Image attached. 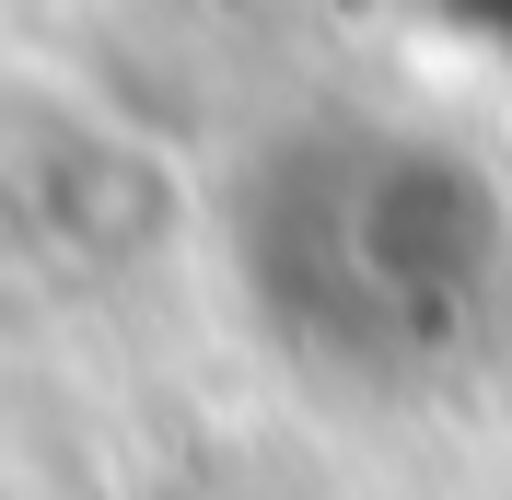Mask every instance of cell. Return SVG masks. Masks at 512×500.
Returning <instances> with one entry per match:
<instances>
[{"instance_id":"cell-1","label":"cell","mask_w":512,"mask_h":500,"mask_svg":"<svg viewBox=\"0 0 512 500\" xmlns=\"http://www.w3.org/2000/svg\"><path fill=\"white\" fill-rule=\"evenodd\" d=\"M245 268L268 326L326 373L419 384L466 361L501 314V198L478 163L396 140V128H315L268 152L245 198Z\"/></svg>"},{"instance_id":"cell-2","label":"cell","mask_w":512,"mask_h":500,"mask_svg":"<svg viewBox=\"0 0 512 500\" xmlns=\"http://www.w3.org/2000/svg\"><path fill=\"white\" fill-rule=\"evenodd\" d=\"M454 12H466V24H478L489 47H501V59H512V0H454Z\"/></svg>"}]
</instances>
